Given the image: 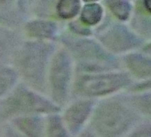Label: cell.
<instances>
[{
  "label": "cell",
  "instance_id": "1",
  "mask_svg": "<svg viewBox=\"0 0 151 137\" xmlns=\"http://www.w3.org/2000/svg\"><path fill=\"white\" fill-rule=\"evenodd\" d=\"M63 40L78 61L81 70L101 71L117 65L116 58L91 40L65 37Z\"/></svg>",
  "mask_w": 151,
  "mask_h": 137
},
{
  "label": "cell",
  "instance_id": "2",
  "mask_svg": "<svg viewBox=\"0 0 151 137\" xmlns=\"http://www.w3.org/2000/svg\"><path fill=\"white\" fill-rule=\"evenodd\" d=\"M129 76L123 73L86 75L76 83L80 93L89 96H99L116 91L129 84Z\"/></svg>",
  "mask_w": 151,
  "mask_h": 137
},
{
  "label": "cell",
  "instance_id": "3",
  "mask_svg": "<svg viewBox=\"0 0 151 137\" xmlns=\"http://www.w3.org/2000/svg\"><path fill=\"white\" fill-rule=\"evenodd\" d=\"M99 38L107 48L116 53L126 51L142 43L141 39L126 26L118 24L110 25L103 30Z\"/></svg>",
  "mask_w": 151,
  "mask_h": 137
},
{
  "label": "cell",
  "instance_id": "4",
  "mask_svg": "<svg viewBox=\"0 0 151 137\" xmlns=\"http://www.w3.org/2000/svg\"><path fill=\"white\" fill-rule=\"evenodd\" d=\"M131 122L129 113L124 107L116 104L103 106L96 115V122L99 129L107 134L123 131Z\"/></svg>",
  "mask_w": 151,
  "mask_h": 137
},
{
  "label": "cell",
  "instance_id": "5",
  "mask_svg": "<svg viewBox=\"0 0 151 137\" xmlns=\"http://www.w3.org/2000/svg\"><path fill=\"white\" fill-rule=\"evenodd\" d=\"M71 61L68 54L58 52L54 57L50 73V81L54 97L62 101L67 93L71 77Z\"/></svg>",
  "mask_w": 151,
  "mask_h": 137
},
{
  "label": "cell",
  "instance_id": "6",
  "mask_svg": "<svg viewBox=\"0 0 151 137\" xmlns=\"http://www.w3.org/2000/svg\"><path fill=\"white\" fill-rule=\"evenodd\" d=\"M91 108L89 101L78 102L73 105L67 112L65 119L70 129L77 131L87 118Z\"/></svg>",
  "mask_w": 151,
  "mask_h": 137
},
{
  "label": "cell",
  "instance_id": "7",
  "mask_svg": "<svg viewBox=\"0 0 151 137\" xmlns=\"http://www.w3.org/2000/svg\"><path fill=\"white\" fill-rule=\"evenodd\" d=\"M127 67L139 78L150 77L151 63L149 58L140 54H130L125 57Z\"/></svg>",
  "mask_w": 151,
  "mask_h": 137
},
{
  "label": "cell",
  "instance_id": "8",
  "mask_svg": "<svg viewBox=\"0 0 151 137\" xmlns=\"http://www.w3.org/2000/svg\"><path fill=\"white\" fill-rule=\"evenodd\" d=\"M27 30L29 34L40 38H49L55 34L57 27L54 22L49 21H34L28 24Z\"/></svg>",
  "mask_w": 151,
  "mask_h": 137
},
{
  "label": "cell",
  "instance_id": "9",
  "mask_svg": "<svg viewBox=\"0 0 151 137\" xmlns=\"http://www.w3.org/2000/svg\"><path fill=\"white\" fill-rule=\"evenodd\" d=\"M103 15V9L97 3L87 4L81 11L80 19L86 25H94L100 22Z\"/></svg>",
  "mask_w": 151,
  "mask_h": 137
},
{
  "label": "cell",
  "instance_id": "10",
  "mask_svg": "<svg viewBox=\"0 0 151 137\" xmlns=\"http://www.w3.org/2000/svg\"><path fill=\"white\" fill-rule=\"evenodd\" d=\"M80 4L78 1L63 0L60 1L57 5V11L58 15L65 19H68L76 16L79 11Z\"/></svg>",
  "mask_w": 151,
  "mask_h": 137
},
{
  "label": "cell",
  "instance_id": "11",
  "mask_svg": "<svg viewBox=\"0 0 151 137\" xmlns=\"http://www.w3.org/2000/svg\"><path fill=\"white\" fill-rule=\"evenodd\" d=\"M107 5L112 13L119 19L126 20L128 18L131 5L127 1H107Z\"/></svg>",
  "mask_w": 151,
  "mask_h": 137
},
{
  "label": "cell",
  "instance_id": "12",
  "mask_svg": "<svg viewBox=\"0 0 151 137\" xmlns=\"http://www.w3.org/2000/svg\"><path fill=\"white\" fill-rule=\"evenodd\" d=\"M49 136L67 137L66 132L58 118L54 117L50 119L49 125Z\"/></svg>",
  "mask_w": 151,
  "mask_h": 137
},
{
  "label": "cell",
  "instance_id": "13",
  "mask_svg": "<svg viewBox=\"0 0 151 137\" xmlns=\"http://www.w3.org/2000/svg\"><path fill=\"white\" fill-rule=\"evenodd\" d=\"M69 27L72 31L78 34L88 35H90L91 33L90 30L86 27V25L83 24L80 21H74L71 22L69 25Z\"/></svg>",
  "mask_w": 151,
  "mask_h": 137
},
{
  "label": "cell",
  "instance_id": "14",
  "mask_svg": "<svg viewBox=\"0 0 151 137\" xmlns=\"http://www.w3.org/2000/svg\"><path fill=\"white\" fill-rule=\"evenodd\" d=\"M143 6L145 8L146 12L150 13V1H145L143 2Z\"/></svg>",
  "mask_w": 151,
  "mask_h": 137
}]
</instances>
